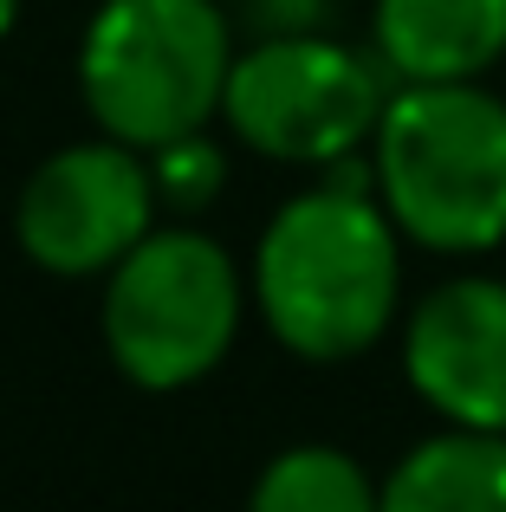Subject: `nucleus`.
I'll return each mask as SVG.
<instances>
[{
  "mask_svg": "<svg viewBox=\"0 0 506 512\" xmlns=\"http://www.w3.org/2000/svg\"><path fill=\"white\" fill-rule=\"evenodd\" d=\"M403 260L396 221L377 195L312 188L266 221L253 253V299L273 338L305 363H344L370 350L396 318Z\"/></svg>",
  "mask_w": 506,
  "mask_h": 512,
  "instance_id": "nucleus-1",
  "label": "nucleus"
},
{
  "mask_svg": "<svg viewBox=\"0 0 506 512\" xmlns=\"http://www.w3.org/2000/svg\"><path fill=\"white\" fill-rule=\"evenodd\" d=\"M383 104L390 91L377 85L370 59L318 33H260V46L234 52L221 117L273 163H338L377 143Z\"/></svg>",
  "mask_w": 506,
  "mask_h": 512,
  "instance_id": "nucleus-5",
  "label": "nucleus"
},
{
  "mask_svg": "<svg viewBox=\"0 0 506 512\" xmlns=\"http://www.w3.org/2000/svg\"><path fill=\"white\" fill-rule=\"evenodd\" d=\"M156 195H169L176 208H208V201L221 195V182H228V163H221V150L195 130V137H176L156 150Z\"/></svg>",
  "mask_w": 506,
  "mask_h": 512,
  "instance_id": "nucleus-11",
  "label": "nucleus"
},
{
  "mask_svg": "<svg viewBox=\"0 0 506 512\" xmlns=\"http://www.w3.org/2000/svg\"><path fill=\"white\" fill-rule=\"evenodd\" d=\"M260 33H312L325 20V0H247Z\"/></svg>",
  "mask_w": 506,
  "mask_h": 512,
  "instance_id": "nucleus-12",
  "label": "nucleus"
},
{
  "mask_svg": "<svg viewBox=\"0 0 506 512\" xmlns=\"http://www.w3.org/2000/svg\"><path fill=\"white\" fill-rule=\"evenodd\" d=\"M156 208V175L137 163V143H72L26 175L13 201V234L39 273L91 279L111 273L143 234Z\"/></svg>",
  "mask_w": 506,
  "mask_h": 512,
  "instance_id": "nucleus-6",
  "label": "nucleus"
},
{
  "mask_svg": "<svg viewBox=\"0 0 506 512\" xmlns=\"http://www.w3.org/2000/svg\"><path fill=\"white\" fill-rule=\"evenodd\" d=\"M13 20H20V0H0V33H7Z\"/></svg>",
  "mask_w": 506,
  "mask_h": 512,
  "instance_id": "nucleus-13",
  "label": "nucleus"
},
{
  "mask_svg": "<svg viewBox=\"0 0 506 512\" xmlns=\"http://www.w3.org/2000/svg\"><path fill=\"white\" fill-rule=\"evenodd\" d=\"M377 52L403 85L481 78L506 52V0H377Z\"/></svg>",
  "mask_w": 506,
  "mask_h": 512,
  "instance_id": "nucleus-8",
  "label": "nucleus"
},
{
  "mask_svg": "<svg viewBox=\"0 0 506 512\" xmlns=\"http://www.w3.org/2000/svg\"><path fill=\"white\" fill-rule=\"evenodd\" d=\"M377 201L435 253L506 240V104L474 78L403 85L377 124Z\"/></svg>",
  "mask_w": 506,
  "mask_h": 512,
  "instance_id": "nucleus-2",
  "label": "nucleus"
},
{
  "mask_svg": "<svg viewBox=\"0 0 506 512\" xmlns=\"http://www.w3.org/2000/svg\"><path fill=\"white\" fill-rule=\"evenodd\" d=\"M403 370L435 415L506 435V286L448 279L409 312Z\"/></svg>",
  "mask_w": 506,
  "mask_h": 512,
  "instance_id": "nucleus-7",
  "label": "nucleus"
},
{
  "mask_svg": "<svg viewBox=\"0 0 506 512\" xmlns=\"http://www.w3.org/2000/svg\"><path fill=\"white\" fill-rule=\"evenodd\" d=\"M241 331V273L195 227L143 234L104 286V350L137 389H189Z\"/></svg>",
  "mask_w": 506,
  "mask_h": 512,
  "instance_id": "nucleus-4",
  "label": "nucleus"
},
{
  "mask_svg": "<svg viewBox=\"0 0 506 512\" xmlns=\"http://www.w3.org/2000/svg\"><path fill=\"white\" fill-rule=\"evenodd\" d=\"M377 500L383 487H370L364 467L344 448H286L253 480V506L260 512H364Z\"/></svg>",
  "mask_w": 506,
  "mask_h": 512,
  "instance_id": "nucleus-10",
  "label": "nucleus"
},
{
  "mask_svg": "<svg viewBox=\"0 0 506 512\" xmlns=\"http://www.w3.org/2000/svg\"><path fill=\"white\" fill-rule=\"evenodd\" d=\"M234 39L215 0H104L78 46V85L104 137L163 150L228 98Z\"/></svg>",
  "mask_w": 506,
  "mask_h": 512,
  "instance_id": "nucleus-3",
  "label": "nucleus"
},
{
  "mask_svg": "<svg viewBox=\"0 0 506 512\" xmlns=\"http://www.w3.org/2000/svg\"><path fill=\"white\" fill-rule=\"evenodd\" d=\"M390 512H506V435L500 428H461L422 441L383 480Z\"/></svg>",
  "mask_w": 506,
  "mask_h": 512,
  "instance_id": "nucleus-9",
  "label": "nucleus"
}]
</instances>
